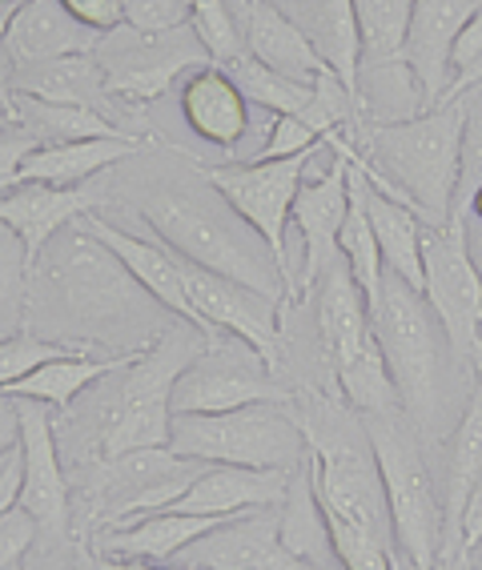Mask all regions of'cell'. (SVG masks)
<instances>
[{
    "mask_svg": "<svg viewBox=\"0 0 482 570\" xmlns=\"http://www.w3.org/2000/svg\"><path fill=\"white\" fill-rule=\"evenodd\" d=\"M17 417H21V499H17V507L29 510L37 519L41 539H77V527H72V479L61 459L57 414H49L45 402L17 397Z\"/></svg>",
    "mask_w": 482,
    "mask_h": 570,
    "instance_id": "13",
    "label": "cell"
},
{
    "mask_svg": "<svg viewBox=\"0 0 482 570\" xmlns=\"http://www.w3.org/2000/svg\"><path fill=\"white\" fill-rule=\"evenodd\" d=\"M105 202L97 185H45V181H21L17 189L0 194V225L24 245L29 265L41 262L52 237H61L69 225H77L85 214H92Z\"/></svg>",
    "mask_w": 482,
    "mask_h": 570,
    "instance_id": "17",
    "label": "cell"
},
{
    "mask_svg": "<svg viewBox=\"0 0 482 570\" xmlns=\"http://www.w3.org/2000/svg\"><path fill=\"white\" fill-rule=\"evenodd\" d=\"M4 459H9V454H4ZM4 459H0V466H4Z\"/></svg>",
    "mask_w": 482,
    "mask_h": 570,
    "instance_id": "59",
    "label": "cell"
},
{
    "mask_svg": "<svg viewBox=\"0 0 482 570\" xmlns=\"http://www.w3.org/2000/svg\"><path fill=\"white\" fill-rule=\"evenodd\" d=\"M209 334L174 322L154 346L137 350L125 366L105 374L81 394V406L57 414V434H81L77 466L129 454L145 446H169L174 386L181 370L201 354Z\"/></svg>",
    "mask_w": 482,
    "mask_h": 570,
    "instance_id": "1",
    "label": "cell"
},
{
    "mask_svg": "<svg viewBox=\"0 0 482 570\" xmlns=\"http://www.w3.org/2000/svg\"><path fill=\"white\" fill-rule=\"evenodd\" d=\"M197 177H201V169H197ZM137 209L149 222V229L185 262L229 277L237 285H249L274 302L294 297V282L274 257V249L206 177H201V185H154L137 202Z\"/></svg>",
    "mask_w": 482,
    "mask_h": 570,
    "instance_id": "3",
    "label": "cell"
},
{
    "mask_svg": "<svg viewBox=\"0 0 482 570\" xmlns=\"http://www.w3.org/2000/svg\"><path fill=\"white\" fill-rule=\"evenodd\" d=\"M65 9L77 17L81 24H89L92 32H114L125 24V9H121V0H61Z\"/></svg>",
    "mask_w": 482,
    "mask_h": 570,
    "instance_id": "44",
    "label": "cell"
},
{
    "mask_svg": "<svg viewBox=\"0 0 482 570\" xmlns=\"http://www.w3.org/2000/svg\"><path fill=\"white\" fill-rule=\"evenodd\" d=\"M145 149V137H92V141L37 145L21 165V181L45 185H89L101 169L129 161Z\"/></svg>",
    "mask_w": 482,
    "mask_h": 570,
    "instance_id": "27",
    "label": "cell"
},
{
    "mask_svg": "<svg viewBox=\"0 0 482 570\" xmlns=\"http://www.w3.org/2000/svg\"><path fill=\"white\" fill-rule=\"evenodd\" d=\"M462 137L466 105L446 101L406 121H366L354 137L358 149L350 161L382 194L411 205L426 225H446L459 202Z\"/></svg>",
    "mask_w": 482,
    "mask_h": 570,
    "instance_id": "4",
    "label": "cell"
},
{
    "mask_svg": "<svg viewBox=\"0 0 482 570\" xmlns=\"http://www.w3.org/2000/svg\"><path fill=\"white\" fill-rule=\"evenodd\" d=\"M326 149V145H322ZM298 154V157H277V161H226V165H197L201 177L214 185L217 194L234 205L237 214L254 225L262 242L274 249V257L282 262V269L289 274V254H286V234H289V214L298 202V189L306 181L309 161L322 154ZM294 282V274H289ZM298 297V285H294Z\"/></svg>",
    "mask_w": 482,
    "mask_h": 570,
    "instance_id": "12",
    "label": "cell"
},
{
    "mask_svg": "<svg viewBox=\"0 0 482 570\" xmlns=\"http://www.w3.org/2000/svg\"><path fill=\"white\" fill-rule=\"evenodd\" d=\"M177 105H181L185 125L214 149H234L246 141L249 101L222 65H201V69L185 72Z\"/></svg>",
    "mask_w": 482,
    "mask_h": 570,
    "instance_id": "21",
    "label": "cell"
},
{
    "mask_svg": "<svg viewBox=\"0 0 482 570\" xmlns=\"http://www.w3.org/2000/svg\"><path fill=\"white\" fill-rule=\"evenodd\" d=\"M37 137L21 125H9V129H0V194H9L21 185V165L24 157L37 149Z\"/></svg>",
    "mask_w": 482,
    "mask_h": 570,
    "instance_id": "43",
    "label": "cell"
},
{
    "mask_svg": "<svg viewBox=\"0 0 482 570\" xmlns=\"http://www.w3.org/2000/svg\"><path fill=\"white\" fill-rule=\"evenodd\" d=\"M370 322L378 346L391 366L399 406L414 422H431L439 414V377H442V334L431 302L399 274H382V289L370 306Z\"/></svg>",
    "mask_w": 482,
    "mask_h": 570,
    "instance_id": "6",
    "label": "cell"
},
{
    "mask_svg": "<svg viewBox=\"0 0 482 570\" xmlns=\"http://www.w3.org/2000/svg\"><path fill=\"white\" fill-rule=\"evenodd\" d=\"M362 422H366L370 446H374V459L382 470L402 562H406V570H434L442 559V542H446V514H442V499L434 490L431 470L422 462V450L414 446L411 430L402 426V410L362 417Z\"/></svg>",
    "mask_w": 482,
    "mask_h": 570,
    "instance_id": "7",
    "label": "cell"
},
{
    "mask_svg": "<svg viewBox=\"0 0 482 570\" xmlns=\"http://www.w3.org/2000/svg\"><path fill=\"white\" fill-rule=\"evenodd\" d=\"M21 570H81V547H77V539H65V542L41 539L32 547L29 559L21 562Z\"/></svg>",
    "mask_w": 482,
    "mask_h": 570,
    "instance_id": "45",
    "label": "cell"
},
{
    "mask_svg": "<svg viewBox=\"0 0 482 570\" xmlns=\"http://www.w3.org/2000/svg\"><path fill=\"white\" fill-rule=\"evenodd\" d=\"M226 519H209V514H149L137 522H117L89 534V547L97 559H141V562H174L185 547H194L201 534L222 527Z\"/></svg>",
    "mask_w": 482,
    "mask_h": 570,
    "instance_id": "23",
    "label": "cell"
},
{
    "mask_svg": "<svg viewBox=\"0 0 482 570\" xmlns=\"http://www.w3.org/2000/svg\"><path fill=\"white\" fill-rule=\"evenodd\" d=\"M479 474H482V390L474 386L471 397H466V406H462L459 422H454L451 450H446V494H442L446 542H442L439 567H454V562H459L462 510H466V499H471Z\"/></svg>",
    "mask_w": 482,
    "mask_h": 570,
    "instance_id": "26",
    "label": "cell"
},
{
    "mask_svg": "<svg viewBox=\"0 0 482 570\" xmlns=\"http://www.w3.org/2000/svg\"><path fill=\"white\" fill-rule=\"evenodd\" d=\"M32 265L24 257V245L0 225V337H12L24 330L32 297Z\"/></svg>",
    "mask_w": 482,
    "mask_h": 570,
    "instance_id": "35",
    "label": "cell"
},
{
    "mask_svg": "<svg viewBox=\"0 0 482 570\" xmlns=\"http://www.w3.org/2000/svg\"><path fill=\"white\" fill-rule=\"evenodd\" d=\"M350 194L362 205V214L370 217V229H374L382 249V265L391 274H399L402 282H411L414 289H422V234H426V222L406 202L382 194L354 161H350Z\"/></svg>",
    "mask_w": 482,
    "mask_h": 570,
    "instance_id": "22",
    "label": "cell"
},
{
    "mask_svg": "<svg viewBox=\"0 0 482 570\" xmlns=\"http://www.w3.org/2000/svg\"><path fill=\"white\" fill-rule=\"evenodd\" d=\"M206 462L181 459L169 446H145L117 454V459L85 462L81 466V502L89 530L137 522L161 514L185 494Z\"/></svg>",
    "mask_w": 482,
    "mask_h": 570,
    "instance_id": "8",
    "label": "cell"
},
{
    "mask_svg": "<svg viewBox=\"0 0 482 570\" xmlns=\"http://www.w3.org/2000/svg\"><path fill=\"white\" fill-rule=\"evenodd\" d=\"M177 567L194 570H342V567H318V562L302 559L282 539V507L249 510L234 514L222 527L185 547L177 554Z\"/></svg>",
    "mask_w": 482,
    "mask_h": 570,
    "instance_id": "15",
    "label": "cell"
},
{
    "mask_svg": "<svg viewBox=\"0 0 482 570\" xmlns=\"http://www.w3.org/2000/svg\"><path fill=\"white\" fill-rule=\"evenodd\" d=\"M97 570H194V567H165V562H141V559H97Z\"/></svg>",
    "mask_w": 482,
    "mask_h": 570,
    "instance_id": "50",
    "label": "cell"
},
{
    "mask_svg": "<svg viewBox=\"0 0 482 570\" xmlns=\"http://www.w3.org/2000/svg\"><path fill=\"white\" fill-rule=\"evenodd\" d=\"M92 57L101 65L114 101L121 105H154L157 97L169 92L177 77L201 69V65H214L206 45L197 41V32L189 24L165 32H141L121 24V29L105 32Z\"/></svg>",
    "mask_w": 482,
    "mask_h": 570,
    "instance_id": "10",
    "label": "cell"
},
{
    "mask_svg": "<svg viewBox=\"0 0 482 570\" xmlns=\"http://www.w3.org/2000/svg\"><path fill=\"white\" fill-rule=\"evenodd\" d=\"M338 254H342V262H346L350 277H354L358 289L366 294V306H374L386 265H382V249H378L374 229H370V217L362 214V205L354 202V194H350V214H346V225H342V234H338Z\"/></svg>",
    "mask_w": 482,
    "mask_h": 570,
    "instance_id": "34",
    "label": "cell"
},
{
    "mask_svg": "<svg viewBox=\"0 0 482 570\" xmlns=\"http://www.w3.org/2000/svg\"><path fill=\"white\" fill-rule=\"evenodd\" d=\"M21 446V417H17V397H0V459Z\"/></svg>",
    "mask_w": 482,
    "mask_h": 570,
    "instance_id": "48",
    "label": "cell"
},
{
    "mask_svg": "<svg viewBox=\"0 0 482 570\" xmlns=\"http://www.w3.org/2000/svg\"><path fill=\"white\" fill-rule=\"evenodd\" d=\"M471 89H482V9L474 12L466 29L451 45V89H446V101H459Z\"/></svg>",
    "mask_w": 482,
    "mask_h": 570,
    "instance_id": "38",
    "label": "cell"
},
{
    "mask_svg": "<svg viewBox=\"0 0 482 570\" xmlns=\"http://www.w3.org/2000/svg\"><path fill=\"white\" fill-rule=\"evenodd\" d=\"M4 4H24V0H0V9H4Z\"/></svg>",
    "mask_w": 482,
    "mask_h": 570,
    "instance_id": "58",
    "label": "cell"
},
{
    "mask_svg": "<svg viewBox=\"0 0 482 570\" xmlns=\"http://www.w3.org/2000/svg\"><path fill=\"white\" fill-rule=\"evenodd\" d=\"M411 12L414 0H354V17H358L362 32V65L402 61Z\"/></svg>",
    "mask_w": 482,
    "mask_h": 570,
    "instance_id": "33",
    "label": "cell"
},
{
    "mask_svg": "<svg viewBox=\"0 0 482 570\" xmlns=\"http://www.w3.org/2000/svg\"><path fill=\"white\" fill-rule=\"evenodd\" d=\"M322 137L309 129L302 117H269V129H266V141L257 149L249 161H277V157H298V154H314L322 149Z\"/></svg>",
    "mask_w": 482,
    "mask_h": 570,
    "instance_id": "40",
    "label": "cell"
},
{
    "mask_svg": "<svg viewBox=\"0 0 482 570\" xmlns=\"http://www.w3.org/2000/svg\"><path fill=\"white\" fill-rule=\"evenodd\" d=\"M137 350H129V354H105V357H92V354L52 357V362L32 370L29 377L0 390V397H29V402H45L49 410L65 414V410H72V402H77L85 390L97 386V382H101L105 374H114L117 366H125Z\"/></svg>",
    "mask_w": 482,
    "mask_h": 570,
    "instance_id": "30",
    "label": "cell"
},
{
    "mask_svg": "<svg viewBox=\"0 0 482 570\" xmlns=\"http://www.w3.org/2000/svg\"><path fill=\"white\" fill-rule=\"evenodd\" d=\"M479 9L482 0H414L402 61L414 72L426 109L446 101V89H451V45Z\"/></svg>",
    "mask_w": 482,
    "mask_h": 570,
    "instance_id": "19",
    "label": "cell"
},
{
    "mask_svg": "<svg viewBox=\"0 0 482 570\" xmlns=\"http://www.w3.org/2000/svg\"><path fill=\"white\" fill-rule=\"evenodd\" d=\"M12 121L29 129L41 145H65V141H92V137H141L129 132L109 112L81 109V105H49L37 97H12Z\"/></svg>",
    "mask_w": 482,
    "mask_h": 570,
    "instance_id": "31",
    "label": "cell"
},
{
    "mask_svg": "<svg viewBox=\"0 0 482 570\" xmlns=\"http://www.w3.org/2000/svg\"><path fill=\"white\" fill-rule=\"evenodd\" d=\"M326 149L334 154L326 174L306 177L289 214V229L302 237V277L298 289H314L329 265H338V234L350 214V157L358 145L346 141L342 132L326 137Z\"/></svg>",
    "mask_w": 482,
    "mask_h": 570,
    "instance_id": "14",
    "label": "cell"
},
{
    "mask_svg": "<svg viewBox=\"0 0 482 570\" xmlns=\"http://www.w3.org/2000/svg\"><path fill=\"white\" fill-rule=\"evenodd\" d=\"M459 101L466 105V137H462V177H459L454 217H462L471 194L482 185V89H471Z\"/></svg>",
    "mask_w": 482,
    "mask_h": 570,
    "instance_id": "39",
    "label": "cell"
},
{
    "mask_svg": "<svg viewBox=\"0 0 482 570\" xmlns=\"http://www.w3.org/2000/svg\"><path fill=\"white\" fill-rule=\"evenodd\" d=\"M65 354H85V350H72L69 342H52V337L32 334V330L0 337V390L12 386V382H21V377H29L37 366H45V362L65 357Z\"/></svg>",
    "mask_w": 482,
    "mask_h": 570,
    "instance_id": "37",
    "label": "cell"
},
{
    "mask_svg": "<svg viewBox=\"0 0 482 570\" xmlns=\"http://www.w3.org/2000/svg\"><path fill=\"white\" fill-rule=\"evenodd\" d=\"M479 550H482V547H479ZM479 567H482V562H479Z\"/></svg>",
    "mask_w": 482,
    "mask_h": 570,
    "instance_id": "60",
    "label": "cell"
},
{
    "mask_svg": "<svg viewBox=\"0 0 482 570\" xmlns=\"http://www.w3.org/2000/svg\"><path fill=\"white\" fill-rule=\"evenodd\" d=\"M274 4H277V9H289V4H294V0H274Z\"/></svg>",
    "mask_w": 482,
    "mask_h": 570,
    "instance_id": "57",
    "label": "cell"
},
{
    "mask_svg": "<svg viewBox=\"0 0 482 570\" xmlns=\"http://www.w3.org/2000/svg\"><path fill=\"white\" fill-rule=\"evenodd\" d=\"M466 249H471L474 265H479L482 274V222H471V217H466Z\"/></svg>",
    "mask_w": 482,
    "mask_h": 570,
    "instance_id": "51",
    "label": "cell"
},
{
    "mask_svg": "<svg viewBox=\"0 0 482 570\" xmlns=\"http://www.w3.org/2000/svg\"><path fill=\"white\" fill-rule=\"evenodd\" d=\"M471 370H474V377H479V382H474V386L482 390V346H479V354L471 357Z\"/></svg>",
    "mask_w": 482,
    "mask_h": 570,
    "instance_id": "54",
    "label": "cell"
},
{
    "mask_svg": "<svg viewBox=\"0 0 482 570\" xmlns=\"http://www.w3.org/2000/svg\"><path fill=\"white\" fill-rule=\"evenodd\" d=\"M17 9H21V4H4V9H0V41H4V32H9V21Z\"/></svg>",
    "mask_w": 482,
    "mask_h": 570,
    "instance_id": "53",
    "label": "cell"
},
{
    "mask_svg": "<svg viewBox=\"0 0 482 570\" xmlns=\"http://www.w3.org/2000/svg\"><path fill=\"white\" fill-rule=\"evenodd\" d=\"M9 125H17V121H12V109H9V105H0V129H9Z\"/></svg>",
    "mask_w": 482,
    "mask_h": 570,
    "instance_id": "56",
    "label": "cell"
},
{
    "mask_svg": "<svg viewBox=\"0 0 482 570\" xmlns=\"http://www.w3.org/2000/svg\"><path fill=\"white\" fill-rule=\"evenodd\" d=\"M257 402H294L266 354L234 334L209 337L174 386V414H222Z\"/></svg>",
    "mask_w": 482,
    "mask_h": 570,
    "instance_id": "9",
    "label": "cell"
},
{
    "mask_svg": "<svg viewBox=\"0 0 482 570\" xmlns=\"http://www.w3.org/2000/svg\"><path fill=\"white\" fill-rule=\"evenodd\" d=\"M466 217H471V222H482V185L471 194V202H466V209H462V222H466Z\"/></svg>",
    "mask_w": 482,
    "mask_h": 570,
    "instance_id": "52",
    "label": "cell"
},
{
    "mask_svg": "<svg viewBox=\"0 0 482 570\" xmlns=\"http://www.w3.org/2000/svg\"><path fill=\"white\" fill-rule=\"evenodd\" d=\"M97 41H101V32L77 21L61 0H24L21 9L12 12L9 32H4V49L12 52L17 65L92 52Z\"/></svg>",
    "mask_w": 482,
    "mask_h": 570,
    "instance_id": "25",
    "label": "cell"
},
{
    "mask_svg": "<svg viewBox=\"0 0 482 570\" xmlns=\"http://www.w3.org/2000/svg\"><path fill=\"white\" fill-rule=\"evenodd\" d=\"M185 24L197 32V41L206 45L209 61L222 65V69L246 52V29L237 24L226 0H189V21Z\"/></svg>",
    "mask_w": 482,
    "mask_h": 570,
    "instance_id": "36",
    "label": "cell"
},
{
    "mask_svg": "<svg viewBox=\"0 0 482 570\" xmlns=\"http://www.w3.org/2000/svg\"><path fill=\"white\" fill-rule=\"evenodd\" d=\"M125 24L141 32L181 29L189 21V0H121Z\"/></svg>",
    "mask_w": 482,
    "mask_h": 570,
    "instance_id": "42",
    "label": "cell"
},
{
    "mask_svg": "<svg viewBox=\"0 0 482 570\" xmlns=\"http://www.w3.org/2000/svg\"><path fill=\"white\" fill-rule=\"evenodd\" d=\"M12 85H17V61H12V52L4 49V41H0V105H9L12 109Z\"/></svg>",
    "mask_w": 482,
    "mask_h": 570,
    "instance_id": "49",
    "label": "cell"
},
{
    "mask_svg": "<svg viewBox=\"0 0 482 570\" xmlns=\"http://www.w3.org/2000/svg\"><path fill=\"white\" fill-rule=\"evenodd\" d=\"M482 547V474L474 482L471 499H466V510H462V527H459V562H466L474 550Z\"/></svg>",
    "mask_w": 482,
    "mask_h": 570,
    "instance_id": "46",
    "label": "cell"
},
{
    "mask_svg": "<svg viewBox=\"0 0 482 570\" xmlns=\"http://www.w3.org/2000/svg\"><path fill=\"white\" fill-rule=\"evenodd\" d=\"M81 225L89 229L92 237H97V242H105L109 249H114L117 262H121L125 269L137 277V285L154 297L157 306L169 309V317H177V322H185V326H194V330H201V334H206V326H201V317H197L194 302H189V294H185L181 257H177L169 245L154 242V237L129 234L125 225L105 222L97 209H92V214H85Z\"/></svg>",
    "mask_w": 482,
    "mask_h": 570,
    "instance_id": "18",
    "label": "cell"
},
{
    "mask_svg": "<svg viewBox=\"0 0 482 570\" xmlns=\"http://www.w3.org/2000/svg\"><path fill=\"white\" fill-rule=\"evenodd\" d=\"M434 570H482L474 559H466V562H454V567H434Z\"/></svg>",
    "mask_w": 482,
    "mask_h": 570,
    "instance_id": "55",
    "label": "cell"
},
{
    "mask_svg": "<svg viewBox=\"0 0 482 570\" xmlns=\"http://www.w3.org/2000/svg\"><path fill=\"white\" fill-rule=\"evenodd\" d=\"M226 72L237 81V89L246 92V101L266 109L269 117H302L314 101V85L289 81L282 72L266 69L262 61H254L249 52H242L237 61L226 65Z\"/></svg>",
    "mask_w": 482,
    "mask_h": 570,
    "instance_id": "32",
    "label": "cell"
},
{
    "mask_svg": "<svg viewBox=\"0 0 482 570\" xmlns=\"http://www.w3.org/2000/svg\"><path fill=\"white\" fill-rule=\"evenodd\" d=\"M17 499H21V446L12 450L0 466V519L17 507Z\"/></svg>",
    "mask_w": 482,
    "mask_h": 570,
    "instance_id": "47",
    "label": "cell"
},
{
    "mask_svg": "<svg viewBox=\"0 0 482 570\" xmlns=\"http://www.w3.org/2000/svg\"><path fill=\"white\" fill-rule=\"evenodd\" d=\"M294 474L286 470H254V466H222L206 462L197 479L185 487V494L174 502V514H209V519H234L249 510L282 507L289 494Z\"/></svg>",
    "mask_w": 482,
    "mask_h": 570,
    "instance_id": "20",
    "label": "cell"
},
{
    "mask_svg": "<svg viewBox=\"0 0 482 570\" xmlns=\"http://www.w3.org/2000/svg\"><path fill=\"white\" fill-rule=\"evenodd\" d=\"M181 274H185V294L194 302L209 337L234 334L242 342H249V346H257L277 366V350H282V302L257 294L249 285L229 282L222 274H209V269L185 262V257H181Z\"/></svg>",
    "mask_w": 482,
    "mask_h": 570,
    "instance_id": "16",
    "label": "cell"
},
{
    "mask_svg": "<svg viewBox=\"0 0 482 570\" xmlns=\"http://www.w3.org/2000/svg\"><path fill=\"white\" fill-rule=\"evenodd\" d=\"M169 450L194 462L254 470H294L306 466L309 442L294 402H257V406L222 410V414H174Z\"/></svg>",
    "mask_w": 482,
    "mask_h": 570,
    "instance_id": "5",
    "label": "cell"
},
{
    "mask_svg": "<svg viewBox=\"0 0 482 570\" xmlns=\"http://www.w3.org/2000/svg\"><path fill=\"white\" fill-rule=\"evenodd\" d=\"M32 269H41L49 297L61 306L65 322L77 326L85 350L92 342H105L114 354H129L154 346L169 330L161 322L169 309L157 306L137 285V277L117 262L114 249L97 242L81 222L52 237Z\"/></svg>",
    "mask_w": 482,
    "mask_h": 570,
    "instance_id": "2",
    "label": "cell"
},
{
    "mask_svg": "<svg viewBox=\"0 0 482 570\" xmlns=\"http://www.w3.org/2000/svg\"><path fill=\"white\" fill-rule=\"evenodd\" d=\"M41 542V527L29 510L12 507L0 519V570H21V562L32 554V547Z\"/></svg>",
    "mask_w": 482,
    "mask_h": 570,
    "instance_id": "41",
    "label": "cell"
},
{
    "mask_svg": "<svg viewBox=\"0 0 482 570\" xmlns=\"http://www.w3.org/2000/svg\"><path fill=\"white\" fill-rule=\"evenodd\" d=\"M242 12H246V24H242L246 52L254 61L302 85H314L329 69L306 32L294 24V17L286 9H277L274 0H242Z\"/></svg>",
    "mask_w": 482,
    "mask_h": 570,
    "instance_id": "24",
    "label": "cell"
},
{
    "mask_svg": "<svg viewBox=\"0 0 482 570\" xmlns=\"http://www.w3.org/2000/svg\"><path fill=\"white\" fill-rule=\"evenodd\" d=\"M12 92L37 97V101H49V105H81V109H97V112H109V101H114V92L105 85V72L92 52L57 57V61L17 65V85H12ZM109 117H114V112H109Z\"/></svg>",
    "mask_w": 482,
    "mask_h": 570,
    "instance_id": "28",
    "label": "cell"
},
{
    "mask_svg": "<svg viewBox=\"0 0 482 570\" xmlns=\"http://www.w3.org/2000/svg\"><path fill=\"white\" fill-rule=\"evenodd\" d=\"M289 17L309 45L318 49V57L338 72L354 97H358V72H362V32L358 17H354V0H294Z\"/></svg>",
    "mask_w": 482,
    "mask_h": 570,
    "instance_id": "29",
    "label": "cell"
},
{
    "mask_svg": "<svg viewBox=\"0 0 482 570\" xmlns=\"http://www.w3.org/2000/svg\"><path fill=\"white\" fill-rule=\"evenodd\" d=\"M422 294L439 317L446 346L471 366L482 346V274L466 249V222L426 225L422 234Z\"/></svg>",
    "mask_w": 482,
    "mask_h": 570,
    "instance_id": "11",
    "label": "cell"
}]
</instances>
